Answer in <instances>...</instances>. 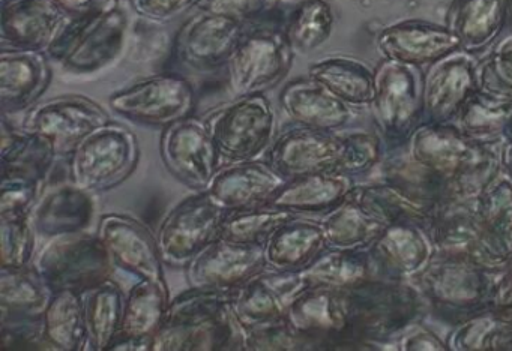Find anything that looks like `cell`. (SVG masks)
I'll list each match as a JSON object with an SVG mask.
<instances>
[{
    "mask_svg": "<svg viewBox=\"0 0 512 351\" xmlns=\"http://www.w3.org/2000/svg\"><path fill=\"white\" fill-rule=\"evenodd\" d=\"M160 156L169 173L196 192L209 188L223 161L205 119L193 116L163 129Z\"/></svg>",
    "mask_w": 512,
    "mask_h": 351,
    "instance_id": "13",
    "label": "cell"
},
{
    "mask_svg": "<svg viewBox=\"0 0 512 351\" xmlns=\"http://www.w3.org/2000/svg\"><path fill=\"white\" fill-rule=\"evenodd\" d=\"M377 47L385 59L421 68L460 50L461 42L448 26L406 20L385 27L377 36Z\"/></svg>",
    "mask_w": 512,
    "mask_h": 351,
    "instance_id": "25",
    "label": "cell"
},
{
    "mask_svg": "<svg viewBox=\"0 0 512 351\" xmlns=\"http://www.w3.org/2000/svg\"><path fill=\"white\" fill-rule=\"evenodd\" d=\"M422 296L440 317L463 323L491 308L494 279L490 269L464 258H431L418 273Z\"/></svg>",
    "mask_w": 512,
    "mask_h": 351,
    "instance_id": "4",
    "label": "cell"
},
{
    "mask_svg": "<svg viewBox=\"0 0 512 351\" xmlns=\"http://www.w3.org/2000/svg\"><path fill=\"white\" fill-rule=\"evenodd\" d=\"M383 177L386 183L400 189L404 195L433 213L446 204L460 201L439 174L416 161L412 155L389 161L383 170Z\"/></svg>",
    "mask_w": 512,
    "mask_h": 351,
    "instance_id": "39",
    "label": "cell"
},
{
    "mask_svg": "<svg viewBox=\"0 0 512 351\" xmlns=\"http://www.w3.org/2000/svg\"><path fill=\"white\" fill-rule=\"evenodd\" d=\"M128 33L130 12L121 0H113L92 14L73 18L49 56L70 74H94L118 60Z\"/></svg>",
    "mask_w": 512,
    "mask_h": 351,
    "instance_id": "3",
    "label": "cell"
},
{
    "mask_svg": "<svg viewBox=\"0 0 512 351\" xmlns=\"http://www.w3.org/2000/svg\"><path fill=\"white\" fill-rule=\"evenodd\" d=\"M65 158L68 179L94 194L121 185L134 173L140 144L130 128L110 120L86 135Z\"/></svg>",
    "mask_w": 512,
    "mask_h": 351,
    "instance_id": "5",
    "label": "cell"
},
{
    "mask_svg": "<svg viewBox=\"0 0 512 351\" xmlns=\"http://www.w3.org/2000/svg\"><path fill=\"white\" fill-rule=\"evenodd\" d=\"M320 221L329 248H368L386 227L350 194Z\"/></svg>",
    "mask_w": 512,
    "mask_h": 351,
    "instance_id": "42",
    "label": "cell"
},
{
    "mask_svg": "<svg viewBox=\"0 0 512 351\" xmlns=\"http://www.w3.org/2000/svg\"><path fill=\"white\" fill-rule=\"evenodd\" d=\"M245 350L292 351L313 350V348L301 333L296 332L295 327L287 321V318H284V320L248 330Z\"/></svg>",
    "mask_w": 512,
    "mask_h": 351,
    "instance_id": "48",
    "label": "cell"
},
{
    "mask_svg": "<svg viewBox=\"0 0 512 351\" xmlns=\"http://www.w3.org/2000/svg\"><path fill=\"white\" fill-rule=\"evenodd\" d=\"M455 350L499 351L512 350V321L494 309L481 312L460 323L452 335Z\"/></svg>",
    "mask_w": 512,
    "mask_h": 351,
    "instance_id": "45",
    "label": "cell"
},
{
    "mask_svg": "<svg viewBox=\"0 0 512 351\" xmlns=\"http://www.w3.org/2000/svg\"><path fill=\"white\" fill-rule=\"evenodd\" d=\"M491 308L505 317H512V260L506 264V269L494 279Z\"/></svg>",
    "mask_w": 512,
    "mask_h": 351,
    "instance_id": "55",
    "label": "cell"
},
{
    "mask_svg": "<svg viewBox=\"0 0 512 351\" xmlns=\"http://www.w3.org/2000/svg\"><path fill=\"white\" fill-rule=\"evenodd\" d=\"M55 144L37 132L14 128L2 120V144H0V165L2 179L34 180L46 183L53 162L58 158Z\"/></svg>",
    "mask_w": 512,
    "mask_h": 351,
    "instance_id": "30",
    "label": "cell"
},
{
    "mask_svg": "<svg viewBox=\"0 0 512 351\" xmlns=\"http://www.w3.org/2000/svg\"><path fill=\"white\" fill-rule=\"evenodd\" d=\"M349 194L386 227L391 224H413L427 230L433 218L430 209L386 182L353 186Z\"/></svg>",
    "mask_w": 512,
    "mask_h": 351,
    "instance_id": "41",
    "label": "cell"
},
{
    "mask_svg": "<svg viewBox=\"0 0 512 351\" xmlns=\"http://www.w3.org/2000/svg\"><path fill=\"white\" fill-rule=\"evenodd\" d=\"M335 14L328 0H301L283 23L295 54H310L322 47L334 32Z\"/></svg>",
    "mask_w": 512,
    "mask_h": 351,
    "instance_id": "44",
    "label": "cell"
},
{
    "mask_svg": "<svg viewBox=\"0 0 512 351\" xmlns=\"http://www.w3.org/2000/svg\"><path fill=\"white\" fill-rule=\"evenodd\" d=\"M326 248L322 221L296 215L284 222L265 243L266 267L281 272H301Z\"/></svg>",
    "mask_w": 512,
    "mask_h": 351,
    "instance_id": "31",
    "label": "cell"
},
{
    "mask_svg": "<svg viewBox=\"0 0 512 351\" xmlns=\"http://www.w3.org/2000/svg\"><path fill=\"white\" fill-rule=\"evenodd\" d=\"M169 305L167 282L137 279L125 299L124 318L118 336L154 342Z\"/></svg>",
    "mask_w": 512,
    "mask_h": 351,
    "instance_id": "37",
    "label": "cell"
},
{
    "mask_svg": "<svg viewBox=\"0 0 512 351\" xmlns=\"http://www.w3.org/2000/svg\"><path fill=\"white\" fill-rule=\"evenodd\" d=\"M509 320H511V321H512V317H511V318H509Z\"/></svg>",
    "mask_w": 512,
    "mask_h": 351,
    "instance_id": "61",
    "label": "cell"
},
{
    "mask_svg": "<svg viewBox=\"0 0 512 351\" xmlns=\"http://www.w3.org/2000/svg\"><path fill=\"white\" fill-rule=\"evenodd\" d=\"M512 117V93L482 84L458 114L461 131L470 137L490 140L505 132Z\"/></svg>",
    "mask_w": 512,
    "mask_h": 351,
    "instance_id": "43",
    "label": "cell"
},
{
    "mask_svg": "<svg viewBox=\"0 0 512 351\" xmlns=\"http://www.w3.org/2000/svg\"><path fill=\"white\" fill-rule=\"evenodd\" d=\"M221 158L227 162L262 159L277 140V113L265 93L235 96L205 119Z\"/></svg>",
    "mask_w": 512,
    "mask_h": 351,
    "instance_id": "6",
    "label": "cell"
},
{
    "mask_svg": "<svg viewBox=\"0 0 512 351\" xmlns=\"http://www.w3.org/2000/svg\"><path fill=\"white\" fill-rule=\"evenodd\" d=\"M112 120L109 111L83 95H62L37 102L25 111L22 128L44 135L59 156H67L86 135Z\"/></svg>",
    "mask_w": 512,
    "mask_h": 351,
    "instance_id": "15",
    "label": "cell"
},
{
    "mask_svg": "<svg viewBox=\"0 0 512 351\" xmlns=\"http://www.w3.org/2000/svg\"><path fill=\"white\" fill-rule=\"evenodd\" d=\"M94 218L92 192L74 185L70 179L43 191L31 213L35 231L47 240L88 231Z\"/></svg>",
    "mask_w": 512,
    "mask_h": 351,
    "instance_id": "26",
    "label": "cell"
},
{
    "mask_svg": "<svg viewBox=\"0 0 512 351\" xmlns=\"http://www.w3.org/2000/svg\"><path fill=\"white\" fill-rule=\"evenodd\" d=\"M293 57L283 24L271 20L250 24L226 65L230 92L235 96L265 93L289 74Z\"/></svg>",
    "mask_w": 512,
    "mask_h": 351,
    "instance_id": "7",
    "label": "cell"
},
{
    "mask_svg": "<svg viewBox=\"0 0 512 351\" xmlns=\"http://www.w3.org/2000/svg\"><path fill=\"white\" fill-rule=\"evenodd\" d=\"M356 332L361 344L382 341L409 326L419 309L416 291L398 281L370 279L352 288Z\"/></svg>",
    "mask_w": 512,
    "mask_h": 351,
    "instance_id": "14",
    "label": "cell"
},
{
    "mask_svg": "<svg viewBox=\"0 0 512 351\" xmlns=\"http://www.w3.org/2000/svg\"><path fill=\"white\" fill-rule=\"evenodd\" d=\"M506 8H508V20L512 23V0H506Z\"/></svg>",
    "mask_w": 512,
    "mask_h": 351,
    "instance_id": "59",
    "label": "cell"
},
{
    "mask_svg": "<svg viewBox=\"0 0 512 351\" xmlns=\"http://www.w3.org/2000/svg\"><path fill=\"white\" fill-rule=\"evenodd\" d=\"M281 110L293 125L338 132L349 125L353 110L313 78H296L280 92Z\"/></svg>",
    "mask_w": 512,
    "mask_h": 351,
    "instance_id": "28",
    "label": "cell"
},
{
    "mask_svg": "<svg viewBox=\"0 0 512 351\" xmlns=\"http://www.w3.org/2000/svg\"><path fill=\"white\" fill-rule=\"evenodd\" d=\"M502 165L508 171L509 177L512 179V137H509V143L502 149Z\"/></svg>",
    "mask_w": 512,
    "mask_h": 351,
    "instance_id": "58",
    "label": "cell"
},
{
    "mask_svg": "<svg viewBox=\"0 0 512 351\" xmlns=\"http://www.w3.org/2000/svg\"><path fill=\"white\" fill-rule=\"evenodd\" d=\"M85 296L89 350L107 351L121 332L125 296L112 278L92 288Z\"/></svg>",
    "mask_w": 512,
    "mask_h": 351,
    "instance_id": "40",
    "label": "cell"
},
{
    "mask_svg": "<svg viewBox=\"0 0 512 351\" xmlns=\"http://www.w3.org/2000/svg\"><path fill=\"white\" fill-rule=\"evenodd\" d=\"M403 350H446V345L430 330H418L410 335L403 345Z\"/></svg>",
    "mask_w": 512,
    "mask_h": 351,
    "instance_id": "56",
    "label": "cell"
},
{
    "mask_svg": "<svg viewBox=\"0 0 512 351\" xmlns=\"http://www.w3.org/2000/svg\"><path fill=\"white\" fill-rule=\"evenodd\" d=\"M308 77L350 107H367L374 98V72L350 57H325L311 63Z\"/></svg>",
    "mask_w": 512,
    "mask_h": 351,
    "instance_id": "35",
    "label": "cell"
},
{
    "mask_svg": "<svg viewBox=\"0 0 512 351\" xmlns=\"http://www.w3.org/2000/svg\"><path fill=\"white\" fill-rule=\"evenodd\" d=\"M32 264L53 293L71 290L86 294L112 278L115 269L98 234L89 231L49 239Z\"/></svg>",
    "mask_w": 512,
    "mask_h": 351,
    "instance_id": "8",
    "label": "cell"
},
{
    "mask_svg": "<svg viewBox=\"0 0 512 351\" xmlns=\"http://www.w3.org/2000/svg\"><path fill=\"white\" fill-rule=\"evenodd\" d=\"M52 59L46 51L0 48V110L25 113L52 81Z\"/></svg>",
    "mask_w": 512,
    "mask_h": 351,
    "instance_id": "24",
    "label": "cell"
},
{
    "mask_svg": "<svg viewBox=\"0 0 512 351\" xmlns=\"http://www.w3.org/2000/svg\"><path fill=\"white\" fill-rule=\"evenodd\" d=\"M380 158L379 138L365 132L343 135V149L338 173L346 176L367 173Z\"/></svg>",
    "mask_w": 512,
    "mask_h": 351,
    "instance_id": "49",
    "label": "cell"
},
{
    "mask_svg": "<svg viewBox=\"0 0 512 351\" xmlns=\"http://www.w3.org/2000/svg\"><path fill=\"white\" fill-rule=\"evenodd\" d=\"M286 182L266 158L229 162L218 170L206 192L224 212H241L268 206Z\"/></svg>",
    "mask_w": 512,
    "mask_h": 351,
    "instance_id": "23",
    "label": "cell"
},
{
    "mask_svg": "<svg viewBox=\"0 0 512 351\" xmlns=\"http://www.w3.org/2000/svg\"><path fill=\"white\" fill-rule=\"evenodd\" d=\"M44 335L52 350L89 348L85 296L76 291H56L43 315Z\"/></svg>",
    "mask_w": 512,
    "mask_h": 351,
    "instance_id": "38",
    "label": "cell"
},
{
    "mask_svg": "<svg viewBox=\"0 0 512 351\" xmlns=\"http://www.w3.org/2000/svg\"><path fill=\"white\" fill-rule=\"evenodd\" d=\"M481 83L512 93V35L497 42L482 68Z\"/></svg>",
    "mask_w": 512,
    "mask_h": 351,
    "instance_id": "53",
    "label": "cell"
},
{
    "mask_svg": "<svg viewBox=\"0 0 512 351\" xmlns=\"http://www.w3.org/2000/svg\"><path fill=\"white\" fill-rule=\"evenodd\" d=\"M245 29L247 24L226 15L197 9L176 33L173 56L191 71L214 72L226 68Z\"/></svg>",
    "mask_w": 512,
    "mask_h": 351,
    "instance_id": "16",
    "label": "cell"
},
{
    "mask_svg": "<svg viewBox=\"0 0 512 351\" xmlns=\"http://www.w3.org/2000/svg\"><path fill=\"white\" fill-rule=\"evenodd\" d=\"M508 20L506 0H452L446 26L455 33L467 53L487 50Z\"/></svg>",
    "mask_w": 512,
    "mask_h": 351,
    "instance_id": "33",
    "label": "cell"
},
{
    "mask_svg": "<svg viewBox=\"0 0 512 351\" xmlns=\"http://www.w3.org/2000/svg\"><path fill=\"white\" fill-rule=\"evenodd\" d=\"M71 20L56 0H0V45L49 53Z\"/></svg>",
    "mask_w": 512,
    "mask_h": 351,
    "instance_id": "17",
    "label": "cell"
},
{
    "mask_svg": "<svg viewBox=\"0 0 512 351\" xmlns=\"http://www.w3.org/2000/svg\"><path fill=\"white\" fill-rule=\"evenodd\" d=\"M308 287L353 288L373 279L376 267L368 248H326L301 270Z\"/></svg>",
    "mask_w": 512,
    "mask_h": 351,
    "instance_id": "36",
    "label": "cell"
},
{
    "mask_svg": "<svg viewBox=\"0 0 512 351\" xmlns=\"http://www.w3.org/2000/svg\"><path fill=\"white\" fill-rule=\"evenodd\" d=\"M296 213L278 207L262 206L227 213L220 237L248 245H265L269 237Z\"/></svg>",
    "mask_w": 512,
    "mask_h": 351,
    "instance_id": "46",
    "label": "cell"
},
{
    "mask_svg": "<svg viewBox=\"0 0 512 351\" xmlns=\"http://www.w3.org/2000/svg\"><path fill=\"white\" fill-rule=\"evenodd\" d=\"M97 234L113 266L137 279L166 282L157 237L139 219L107 213L98 222Z\"/></svg>",
    "mask_w": 512,
    "mask_h": 351,
    "instance_id": "18",
    "label": "cell"
},
{
    "mask_svg": "<svg viewBox=\"0 0 512 351\" xmlns=\"http://www.w3.org/2000/svg\"><path fill=\"white\" fill-rule=\"evenodd\" d=\"M44 183L34 180L2 179L0 185V218L31 216L37 206Z\"/></svg>",
    "mask_w": 512,
    "mask_h": 351,
    "instance_id": "50",
    "label": "cell"
},
{
    "mask_svg": "<svg viewBox=\"0 0 512 351\" xmlns=\"http://www.w3.org/2000/svg\"><path fill=\"white\" fill-rule=\"evenodd\" d=\"M505 134L508 135V137H512V117L511 120H509L508 126H506Z\"/></svg>",
    "mask_w": 512,
    "mask_h": 351,
    "instance_id": "60",
    "label": "cell"
},
{
    "mask_svg": "<svg viewBox=\"0 0 512 351\" xmlns=\"http://www.w3.org/2000/svg\"><path fill=\"white\" fill-rule=\"evenodd\" d=\"M410 155L439 174L460 201L478 197L499 177L502 165L497 143L470 137L451 123H422L413 134Z\"/></svg>",
    "mask_w": 512,
    "mask_h": 351,
    "instance_id": "2",
    "label": "cell"
},
{
    "mask_svg": "<svg viewBox=\"0 0 512 351\" xmlns=\"http://www.w3.org/2000/svg\"><path fill=\"white\" fill-rule=\"evenodd\" d=\"M109 110L137 125L167 128L193 116L196 89L178 72L149 75L109 96Z\"/></svg>",
    "mask_w": 512,
    "mask_h": 351,
    "instance_id": "10",
    "label": "cell"
},
{
    "mask_svg": "<svg viewBox=\"0 0 512 351\" xmlns=\"http://www.w3.org/2000/svg\"><path fill=\"white\" fill-rule=\"evenodd\" d=\"M308 288L302 272L265 269L232 291L233 308L245 329L284 320L293 300Z\"/></svg>",
    "mask_w": 512,
    "mask_h": 351,
    "instance_id": "22",
    "label": "cell"
},
{
    "mask_svg": "<svg viewBox=\"0 0 512 351\" xmlns=\"http://www.w3.org/2000/svg\"><path fill=\"white\" fill-rule=\"evenodd\" d=\"M481 86V71L463 48L431 65L424 77V123H451Z\"/></svg>",
    "mask_w": 512,
    "mask_h": 351,
    "instance_id": "19",
    "label": "cell"
},
{
    "mask_svg": "<svg viewBox=\"0 0 512 351\" xmlns=\"http://www.w3.org/2000/svg\"><path fill=\"white\" fill-rule=\"evenodd\" d=\"M0 348H50L44 335L43 318L0 321Z\"/></svg>",
    "mask_w": 512,
    "mask_h": 351,
    "instance_id": "52",
    "label": "cell"
},
{
    "mask_svg": "<svg viewBox=\"0 0 512 351\" xmlns=\"http://www.w3.org/2000/svg\"><path fill=\"white\" fill-rule=\"evenodd\" d=\"M431 240L427 231L413 224H391L368 246L376 272L392 281L416 275L427 266Z\"/></svg>",
    "mask_w": 512,
    "mask_h": 351,
    "instance_id": "29",
    "label": "cell"
},
{
    "mask_svg": "<svg viewBox=\"0 0 512 351\" xmlns=\"http://www.w3.org/2000/svg\"><path fill=\"white\" fill-rule=\"evenodd\" d=\"M197 2L199 0H130V5L143 20L161 24L181 17Z\"/></svg>",
    "mask_w": 512,
    "mask_h": 351,
    "instance_id": "54",
    "label": "cell"
},
{
    "mask_svg": "<svg viewBox=\"0 0 512 351\" xmlns=\"http://www.w3.org/2000/svg\"><path fill=\"white\" fill-rule=\"evenodd\" d=\"M37 237L31 216L0 218V267L34 263Z\"/></svg>",
    "mask_w": 512,
    "mask_h": 351,
    "instance_id": "47",
    "label": "cell"
},
{
    "mask_svg": "<svg viewBox=\"0 0 512 351\" xmlns=\"http://www.w3.org/2000/svg\"><path fill=\"white\" fill-rule=\"evenodd\" d=\"M56 2L71 17L79 18L104 8L113 0H56Z\"/></svg>",
    "mask_w": 512,
    "mask_h": 351,
    "instance_id": "57",
    "label": "cell"
},
{
    "mask_svg": "<svg viewBox=\"0 0 512 351\" xmlns=\"http://www.w3.org/2000/svg\"><path fill=\"white\" fill-rule=\"evenodd\" d=\"M380 134L389 144L412 140L424 123V75L418 66L385 59L374 71L370 105Z\"/></svg>",
    "mask_w": 512,
    "mask_h": 351,
    "instance_id": "9",
    "label": "cell"
},
{
    "mask_svg": "<svg viewBox=\"0 0 512 351\" xmlns=\"http://www.w3.org/2000/svg\"><path fill=\"white\" fill-rule=\"evenodd\" d=\"M53 294L34 264L0 267V321L43 318Z\"/></svg>",
    "mask_w": 512,
    "mask_h": 351,
    "instance_id": "34",
    "label": "cell"
},
{
    "mask_svg": "<svg viewBox=\"0 0 512 351\" xmlns=\"http://www.w3.org/2000/svg\"><path fill=\"white\" fill-rule=\"evenodd\" d=\"M280 0H199L196 8L226 15L239 23H260L278 11Z\"/></svg>",
    "mask_w": 512,
    "mask_h": 351,
    "instance_id": "51",
    "label": "cell"
},
{
    "mask_svg": "<svg viewBox=\"0 0 512 351\" xmlns=\"http://www.w3.org/2000/svg\"><path fill=\"white\" fill-rule=\"evenodd\" d=\"M353 179L338 171L307 174L287 180L268 206L296 213H328L346 200Z\"/></svg>",
    "mask_w": 512,
    "mask_h": 351,
    "instance_id": "32",
    "label": "cell"
},
{
    "mask_svg": "<svg viewBox=\"0 0 512 351\" xmlns=\"http://www.w3.org/2000/svg\"><path fill=\"white\" fill-rule=\"evenodd\" d=\"M247 335L232 291L190 287L170 300L152 351H241Z\"/></svg>",
    "mask_w": 512,
    "mask_h": 351,
    "instance_id": "1",
    "label": "cell"
},
{
    "mask_svg": "<svg viewBox=\"0 0 512 351\" xmlns=\"http://www.w3.org/2000/svg\"><path fill=\"white\" fill-rule=\"evenodd\" d=\"M343 135L295 125L278 135L266 159L284 179L338 171Z\"/></svg>",
    "mask_w": 512,
    "mask_h": 351,
    "instance_id": "21",
    "label": "cell"
},
{
    "mask_svg": "<svg viewBox=\"0 0 512 351\" xmlns=\"http://www.w3.org/2000/svg\"><path fill=\"white\" fill-rule=\"evenodd\" d=\"M286 318L313 350L364 348L356 332L352 288H305L293 300Z\"/></svg>",
    "mask_w": 512,
    "mask_h": 351,
    "instance_id": "11",
    "label": "cell"
},
{
    "mask_svg": "<svg viewBox=\"0 0 512 351\" xmlns=\"http://www.w3.org/2000/svg\"><path fill=\"white\" fill-rule=\"evenodd\" d=\"M226 216L206 191L196 192L173 207L155 234L164 266L187 270L220 237Z\"/></svg>",
    "mask_w": 512,
    "mask_h": 351,
    "instance_id": "12",
    "label": "cell"
},
{
    "mask_svg": "<svg viewBox=\"0 0 512 351\" xmlns=\"http://www.w3.org/2000/svg\"><path fill=\"white\" fill-rule=\"evenodd\" d=\"M472 204L488 267L506 266L512 260V179L497 177Z\"/></svg>",
    "mask_w": 512,
    "mask_h": 351,
    "instance_id": "27",
    "label": "cell"
},
{
    "mask_svg": "<svg viewBox=\"0 0 512 351\" xmlns=\"http://www.w3.org/2000/svg\"><path fill=\"white\" fill-rule=\"evenodd\" d=\"M266 267L265 245H248L218 237L190 266V287L233 291Z\"/></svg>",
    "mask_w": 512,
    "mask_h": 351,
    "instance_id": "20",
    "label": "cell"
}]
</instances>
